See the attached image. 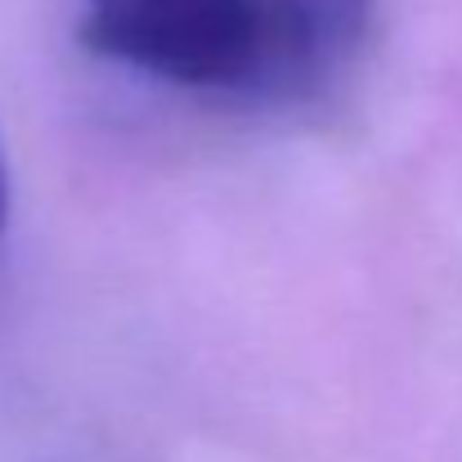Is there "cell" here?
<instances>
[{
	"instance_id": "cell-1",
	"label": "cell",
	"mask_w": 462,
	"mask_h": 462,
	"mask_svg": "<svg viewBox=\"0 0 462 462\" xmlns=\"http://www.w3.org/2000/svg\"><path fill=\"white\" fill-rule=\"evenodd\" d=\"M373 0H77L95 59L193 99L301 104L364 45Z\"/></svg>"
},
{
	"instance_id": "cell-2",
	"label": "cell",
	"mask_w": 462,
	"mask_h": 462,
	"mask_svg": "<svg viewBox=\"0 0 462 462\" xmlns=\"http://www.w3.org/2000/svg\"><path fill=\"white\" fill-rule=\"evenodd\" d=\"M9 220V162H5V140H0V234Z\"/></svg>"
}]
</instances>
